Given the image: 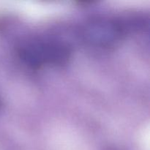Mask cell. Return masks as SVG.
Wrapping results in <instances>:
<instances>
[{"instance_id": "2", "label": "cell", "mask_w": 150, "mask_h": 150, "mask_svg": "<svg viewBox=\"0 0 150 150\" xmlns=\"http://www.w3.org/2000/svg\"><path fill=\"white\" fill-rule=\"evenodd\" d=\"M120 29H121L120 26L116 23L95 22L85 29V36L92 42L106 44L117 40L122 32Z\"/></svg>"}, {"instance_id": "1", "label": "cell", "mask_w": 150, "mask_h": 150, "mask_svg": "<svg viewBox=\"0 0 150 150\" xmlns=\"http://www.w3.org/2000/svg\"><path fill=\"white\" fill-rule=\"evenodd\" d=\"M21 59L32 67L46 64H62L70 57L66 45L51 41H35L21 45L18 49Z\"/></svg>"}]
</instances>
